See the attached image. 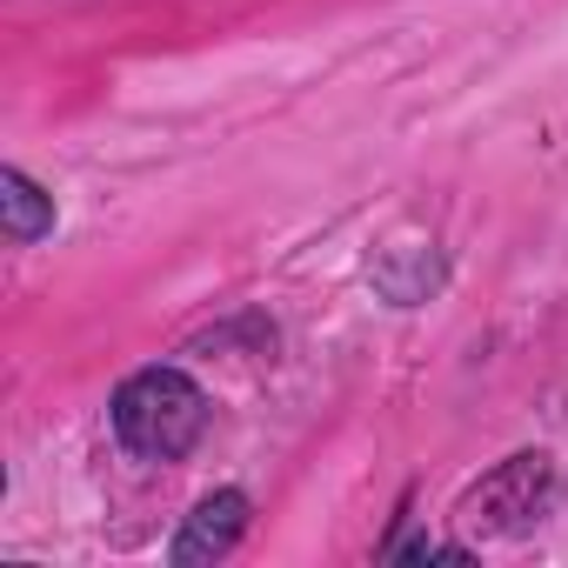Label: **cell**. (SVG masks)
<instances>
[{
  "instance_id": "cell-1",
  "label": "cell",
  "mask_w": 568,
  "mask_h": 568,
  "mask_svg": "<svg viewBox=\"0 0 568 568\" xmlns=\"http://www.w3.org/2000/svg\"><path fill=\"white\" fill-rule=\"evenodd\" d=\"M201 428H207V395L181 368H141L114 395V435L148 462L187 455L201 442Z\"/></svg>"
},
{
  "instance_id": "cell-2",
  "label": "cell",
  "mask_w": 568,
  "mask_h": 568,
  "mask_svg": "<svg viewBox=\"0 0 568 568\" xmlns=\"http://www.w3.org/2000/svg\"><path fill=\"white\" fill-rule=\"evenodd\" d=\"M548 495H555V462L541 448H528V455H508L501 468H488L462 495V521L475 535H521L548 508Z\"/></svg>"
},
{
  "instance_id": "cell-3",
  "label": "cell",
  "mask_w": 568,
  "mask_h": 568,
  "mask_svg": "<svg viewBox=\"0 0 568 568\" xmlns=\"http://www.w3.org/2000/svg\"><path fill=\"white\" fill-rule=\"evenodd\" d=\"M247 535V495L241 488H214L207 501H194V515L181 521V535H174V561L181 568H201V561H221V555H234V541Z\"/></svg>"
},
{
  "instance_id": "cell-4",
  "label": "cell",
  "mask_w": 568,
  "mask_h": 568,
  "mask_svg": "<svg viewBox=\"0 0 568 568\" xmlns=\"http://www.w3.org/2000/svg\"><path fill=\"white\" fill-rule=\"evenodd\" d=\"M0 214H8L14 241H41L54 227V194H41L21 168H8V174H0Z\"/></svg>"
}]
</instances>
